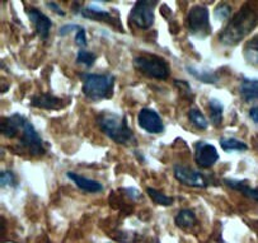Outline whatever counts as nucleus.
Wrapping results in <instances>:
<instances>
[{"mask_svg":"<svg viewBox=\"0 0 258 243\" xmlns=\"http://www.w3.org/2000/svg\"><path fill=\"white\" fill-rule=\"evenodd\" d=\"M225 185H228L229 187H232L234 190L239 191L243 195L247 196V198L252 199V200L257 201L258 203V189H253L249 185L247 184L245 179L240 181V179H232V178H225L224 179Z\"/></svg>","mask_w":258,"mask_h":243,"instance_id":"obj_17","label":"nucleus"},{"mask_svg":"<svg viewBox=\"0 0 258 243\" xmlns=\"http://www.w3.org/2000/svg\"><path fill=\"white\" fill-rule=\"evenodd\" d=\"M23 116L18 115H12L9 117H3L0 121V129H2V134H3L6 138H16L17 134L21 130L22 123H23Z\"/></svg>","mask_w":258,"mask_h":243,"instance_id":"obj_13","label":"nucleus"},{"mask_svg":"<svg viewBox=\"0 0 258 243\" xmlns=\"http://www.w3.org/2000/svg\"><path fill=\"white\" fill-rule=\"evenodd\" d=\"M244 57L248 64L258 67V35L245 43Z\"/></svg>","mask_w":258,"mask_h":243,"instance_id":"obj_21","label":"nucleus"},{"mask_svg":"<svg viewBox=\"0 0 258 243\" xmlns=\"http://www.w3.org/2000/svg\"><path fill=\"white\" fill-rule=\"evenodd\" d=\"M82 92L91 101H102L113 96L116 78L112 74L82 73Z\"/></svg>","mask_w":258,"mask_h":243,"instance_id":"obj_3","label":"nucleus"},{"mask_svg":"<svg viewBox=\"0 0 258 243\" xmlns=\"http://www.w3.org/2000/svg\"><path fill=\"white\" fill-rule=\"evenodd\" d=\"M82 16L87 19H92V21H99L106 22V23L112 24V26L117 27L116 24V18L112 17L108 12L102 11L99 8H94V7H87L82 11Z\"/></svg>","mask_w":258,"mask_h":243,"instance_id":"obj_16","label":"nucleus"},{"mask_svg":"<svg viewBox=\"0 0 258 243\" xmlns=\"http://www.w3.org/2000/svg\"><path fill=\"white\" fill-rule=\"evenodd\" d=\"M80 28H82V27L77 26V24H65V26H62L61 28H60L59 33L61 36H68V35H70L73 31H77V32H78Z\"/></svg>","mask_w":258,"mask_h":243,"instance_id":"obj_29","label":"nucleus"},{"mask_svg":"<svg viewBox=\"0 0 258 243\" xmlns=\"http://www.w3.org/2000/svg\"><path fill=\"white\" fill-rule=\"evenodd\" d=\"M249 116L253 120V123L258 124V107H252V108H250Z\"/></svg>","mask_w":258,"mask_h":243,"instance_id":"obj_32","label":"nucleus"},{"mask_svg":"<svg viewBox=\"0 0 258 243\" xmlns=\"http://www.w3.org/2000/svg\"><path fill=\"white\" fill-rule=\"evenodd\" d=\"M258 24V11L249 3H245L219 33V41L224 46H237L244 40Z\"/></svg>","mask_w":258,"mask_h":243,"instance_id":"obj_1","label":"nucleus"},{"mask_svg":"<svg viewBox=\"0 0 258 243\" xmlns=\"http://www.w3.org/2000/svg\"><path fill=\"white\" fill-rule=\"evenodd\" d=\"M0 185L2 187H14L17 185L16 176L12 171H3L0 173Z\"/></svg>","mask_w":258,"mask_h":243,"instance_id":"obj_27","label":"nucleus"},{"mask_svg":"<svg viewBox=\"0 0 258 243\" xmlns=\"http://www.w3.org/2000/svg\"><path fill=\"white\" fill-rule=\"evenodd\" d=\"M157 6V2H136L135 6L131 9L128 14V21L131 24L140 28V30H149L154 24L155 14L154 7Z\"/></svg>","mask_w":258,"mask_h":243,"instance_id":"obj_7","label":"nucleus"},{"mask_svg":"<svg viewBox=\"0 0 258 243\" xmlns=\"http://www.w3.org/2000/svg\"><path fill=\"white\" fill-rule=\"evenodd\" d=\"M173 173L177 181L186 185V186H191V187L208 186V182H206V178L204 177V174H201L200 172L195 171V169L189 168V167L187 166L176 164L173 168Z\"/></svg>","mask_w":258,"mask_h":243,"instance_id":"obj_10","label":"nucleus"},{"mask_svg":"<svg viewBox=\"0 0 258 243\" xmlns=\"http://www.w3.org/2000/svg\"><path fill=\"white\" fill-rule=\"evenodd\" d=\"M187 72L192 75V77L196 78L197 80L203 82L206 84H215L219 80L218 74H216L214 70L210 69H196V68L191 67V65H187L186 67Z\"/></svg>","mask_w":258,"mask_h":243,"instance_id":"obj_19","label":"nucleus"},{"mask_svg":"<svg viewBox=\"0 0 258 243\" xmlns=\"http://www.w3.org/2000/svg\"><path fill=\"white\" fill-rule=\"evenodd\" d=\"M147 193H148V195L152 198V200L154 201L155 204H158V205L170 206L174 201L173 198L164 195V194L160 193V191H158V190H155V189H153V187H147Z\"/></svg>","mask_w":258,"mask_h":243,"instance_id":"obj_23","label":"nucleus"},{"mask_svg":"<svg viewBox=\"0 0 258 243\" xmlns=\"http://www.w3.org/2000/svg\"><path fill=\"white\" fill-rule=\"evenodd\" d=\"M123 191H125L126 194H127L128 196H130L131 199H138L140 198V193H139L136 189H134V187H128V189H123Z\"/></svg>","mask_w":258,"mask_h":243,"instance_id":"obj_31","label":"nucleus"},{"mask_svg":"<svg viewBox=\"0 0 258 243\" xmlns=\"http://www.w3.org/2000/svg\"><path fill=\"white\" fill-rule=\"evenodd\" d=\"M27 14H28L30 21L35 26L36 32L40 36L41 40H47L48 36H50L51 27H52V21L46 14H43L42 12L36 8L28 9Z\"/></svg>","mask_w":258,"mask_h":243,"instance_id":"obj_12","label":"nucleus"},{"mask_svg":"<svg viewBox=\"0 0 258 243\" xmlns=\"http://www.w3.org/2000/svg\"><path fill=\"white\" fill-rule=\"evenodd\" d=\"M69 104V101L64 98H59L50 93H40L36 94L31 98V106L41 110L48 111H59L65 108Z\"/></svg>","mask_w":258,"mask_h":243,"instance_id":"obj_11","label":"nucleus"},{"mask_svg":"<svg viewBox=\"0 0 258 243\" xmlns=\"http://www.w3.org/2000/svg\"><path fill=\"white\" fill-rule=\"evenodd\" d=\"M96 59L97 56L94 53L85 50H80L77 55V63L85 65V67H92L96 63Z\"/></svg>","mask_w":258,"mask_h":243,"instance_id":"obj_25","label":"nucleus"},{"mask_svg":"<svg viewBox=\"0 0 258 243\" xmlns=\"http://www.w3.org/2000/svg\"><path fill=\"white\" fill-rule=\"evenodd\" d=\"M67 177L70 178V181L74 182L79 189L85 191V193H101V191L103 190V186H102V184H99L98 181L87 178V177H83L80 176V174L74 173V172H68Z\"/></svg>","mask_w":258,"mask_h":243,"instance_id":"obj_14","label":"nucleus"},{"mask_svg":"<svg viewBox=\"0 0 258 243\" xmlns=\"http://www.w3.org/2000/svg\"><path fill=\"white\" fill-rule=\"evenodd\" d=\"M219 143H220L221 149L225 150V152H234V150L245 152V150H248V145L242 140L235 139V138H220Z\"/></svg>","mask_w":258,"mask_h":243,"instance_id":"obj_22","label":"nucleus"},{"mask_svg":"<svg viewBox=\"0 0 258 243\" xmlns=\"http://www.w3.org/2000/svg\"><path fill=\"white\" fill-rule=\"evenodd\" d=\"M187 28L192 36L206 38L211 35L209 9L205 6H194L187 14Z\"/></svg>","mask_w":258,"mask_h":243,"instance_id":"obj_5","label":"nucleus"},{"mask_svg":"<svg viewBox=\"0 0 258 243\" xmlns=\"http://www.w3.org/2000/svg\"><path fill=\"white\" fill-rule=\"evenodd\" d=\"M46 6H47L48 8L51 9V11H53V12H55V13L59 14V16H61V17L65 16V12L62 11V9L60 8L59 4H56L55 2H47V3H46Z\"/></svg>","mask_w":258,"mask_h":243,"instance_id":"obj_30","label":"nucleus"},{"mask_svg":"<svg viewBox=\"0 0 258 243\" xmlns=\"http://www.w3.org/2000/svg\"><path fill=\"white\" fill-rule=\"evenodd\" d=\"M219 160V153L213 144L200 140L195 144V162L201 169L211 168Z\"/></svg>","mask_w":258,"mask_h":243,"instance_id":"obj_8","label":"nucleus"},{"mask_svg":"<svg viewBox=\"0 0 258 243\" xmlns=\"http://www.w3.org/2000/svg\"><path fill=\"white\" fill-rule=\"evenodd\" d=\"M230 13H232V7L228 6L226 3H221L219 4V6L215 8V11H214V17H215L216 19L223 21V19L229 18Z\"/></svg>","mask_w":258,"mask_h":243,"instance_id":"obj_26","label":"nucleus"},{"mask_svg":"<svg viewBox=\"0 0 258 243\" xmlns=\"http://www.w3.org/2000/svg\"><path fill=\"white\" fill-rule=\"evenodd\" d=\"M134 68L145 77L164 80L169 77L170 67L163 57L157 55H141L136 56L133 62Z\"/></svg>","mask_w":258,"mask_h":243,"instance_id":"obj_4","label":"nucleus"},{"mask_svg":"<svg viewBox=\"0 0 258 243\" xmlns=\"http://www.w3.org/2000/svg\"><path fill=\"white\" fill-rule=\"evenodd\" d=\"M75 43L78 46H80V47H85L87 46L88 41H87V35H85L84 28H80L77 32V35H75Z\"/></svg>","mask_w":258,"mask_h":243,"instance_id":"obj_28","label":"nucleus"},{"mask_svg":"<svg viewBox=\"0 0 258 243\" xmlns=\"http://www.w3.org/2000/svg\"><path fill=\"white\" fill-rule=\"evenodd\" d=\"M97 124L99 129L114 143L122 145H130L135 143L134 133L128 126L125 116L103 111L97 116Z\"/></svg>","mask_w":258,"mask_h":243,"instance_id":"obj_2","label":"nucleus"},{"mask_svg":"<svg viewBox=\"0 0 258 243\" xmlns=\"http://www.w3.org/2000/svg\"><path fill=\"white\" fill-rule=\"evenodd\" d=\"M138 124L143 130L149 134H162L164 131V124L159 113L152 108H143L138 113Z\"/></svg>","mask_w":258,"mask_h":243,"instance_id":"obj_9","label":"nucleus"},{"mask_svg":"<svg viewBox=\"0 0 258 243\" xmlns=\"http://www.w3.org/2000/svg\"><path fill=\"white\" fill-rule=\"evenodd\" d=\"M188 118L197 129H200V130H206V129H208V126H209L208 120H206L205 116L200 112L197 108H192V110L189 111Z\"/></svg>","mask_w":258,"mask_h":243,"instance_id":"obj_24","label":"nucleus"},{"mask_svg":"<svg viewBox=\"0 0 258 243\" xmlns=\"http://www.w3.org/2000/svg\"><path fill=\"white\" fill-rule=\"evenodd\" d=\"M19 131H21L19 144L26 152L30 153L31 155H35V157H40V155L45 154L46 149L43 147V142L41 139L40 134L37 133L32 123L28 121V118H23V123H22Z\"/></svg>","mask_w":258,"mask_h":243,"instance_id":"obj_6","label":"nucleus"},{"mask_svg":"<svg viewBox=\"0 0 258 243\" xmlns=\"http://www.w3.org/2000/svg\"><path fill=\"white\" fill-rule=\"evenodd\" d=\"M240 97L245 102L258 99V79L254 78H244L239 86Z\"/></svg>","mask_w":258,"mask_h":243,"instance_id":"obj_15","label":"nucleus"},{"mask_svg":"<svg viewBox=\"0 0 258 243\" xmlns=\"http://www.w3.org/2000/svg\"><path fill=\"white\" fill-rule=\"evenodd\" d=\"M174 223L181 229L189 230L196 225L197 219L194 211L189 210V209H182L174 218Z\"/></svg>","mask_w":258,"mask_h":243,"instance_id":"obj_18","label":"nucleus"},{"mask_svg":"<svg viewBox=\"0 0 258 243\" xmlns=\"http://www.w3.org/2000/svg\"><path fill=\"white\" fill-rule=\"evenodd\" d=\"M223 112L224 106L219 99L211 98L209 101V113H210V123L214 126H220L223 123Z\"/></svg>","mask_w":258,"mask_h":243,"instance_id":"obj_20","label":"nucleus"}]
</instances>
